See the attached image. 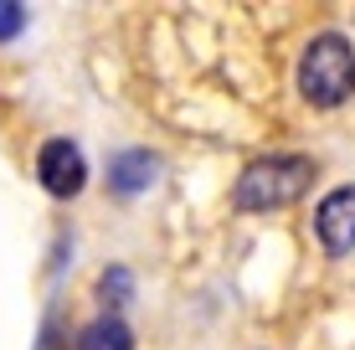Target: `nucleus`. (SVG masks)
<instances>
[{"label": "nucleus", "mask_w": 355, "mask_h": 350, "mask_svg": "<svg viewBox=\"0 0 355 350\" xmlns=\"http://www.w3.org/2000/svg\"><path fill=\"white\" fill-rule=\"evenodd\" d=\"M21 26H26V6H16V0H0V42H16Z\"/></svg>", "instance_id": "nucleus-8"}, {"label": "nucleus", "mask_w": 355, "mask_h": 350, "mask_svg": "<svg viewBox=\"0 0 355 350\" xmlns=\"http://www.w3.org/2000/svg\"><path fill=\"white\" fill-rule=\"evenodd\" d=\"M314 237L329 258H350L355 252V186H335L314 207Z\"/></svg>", "instance_id": "nucleus-4"}, {"label": "nucleus", "mask_w": 355, "mask_h": 350, "mask_svg": "<svg viewBox=\"0 0 355 350\" xmlns=\"http://www.w3.org/2000/svg\"><path fill=\"white\" fill-rule=\"evenodd\" d=\"M36 180H42L46 196L72 201L88 186V160H83V150L72 139H46L42 150H36Z\"/></svg>", "instance_id": "nucleus-3"}, {"label": "nucleus", "mask_w": 355, "mask_h": 350, "mask_svg": "<svg viewBox=\"0 0 355 350\" xmlns=\"http://www.w3.org/2000/svg\"><path fill=\"white\" fill-rule=\"evenodd\" d=\"M98 299H103L108 309H124V304H134V273L124 268V263H108V268L98 273Z\"/></svg>", "instance_id": "nucleus-7"}, {"label": "nucleus", "mask_w": 355, "mask_h": 350, "mask_svg": "<svg viewBox=\"0 0 355 350\" xmlns=\"http://www.w3.org/2000/svg\"><path fill=\"white\" fill-rule=\"evenodd\" d=\"M314 186V160L309 155H263L232 186V207L237 211H284L304 191Z\"/></svg>", "instance_id": "nucleus-2"}, {"label": "nucleus", "mask_w": 355, "mask_h": 350, "mask_svg": "<svg viewBox=\"0 0 355 350\" xmlns=\"http://www.w3.org/2000/svg\"><path fill=\"white\" fill-rule=\"evenodd\" d=\"M72 350H134V330L119 315H98V320H88L78 330Z\"/></svg>", "instance_id": "nucleus-6"}, {"label": "nucleus", "mask_w": 355, "mask_h": 350, "mask_svg": "<svg viewBox=\"0 0 355 350\" xmlns=\"http://www.w3.org/2000/svg\"><path fill=\"white\" fill-rule=\"evenodd\" d=\"M299 98L314 108H340L355 98V42L340 31H320L299 52Z\"/></svg>", "instance_id": "nucleus-1"}, {"label": "nucleus", "mask_w": 355, "mask_h": 350, "mask_svg": "<svg viewBox=\"0 0 355 350\" xmlns=\"http://www.w3.org/2000/svg\"><path fill=\"white\" fill-rule=\"evenodd\" d=\"M155 175H160V155L150 150H119L108 160V191L114 196H139L155 186Z\"/></svg>", "instance_id": "nucleus-5"}]
</instances>
